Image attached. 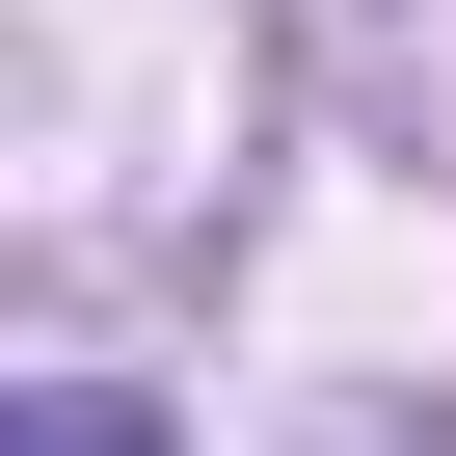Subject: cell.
I'll use <instances>...</instances> for the list:
<instances>
[{"label":"cell","mask_w":456,"mask_h":456,"mask_svg":"<svg viewBox=\"0 0 456 456\" xmlns=\"http://www.w3.org/2000/svg\"><path fill=\"white\" fill-rule=\"evenodd\" d=\"M0 403H28V456H161V429H134V376H108V349H28V376H0Z\"/></svg>","instance_id":"1"}]
</instances>
